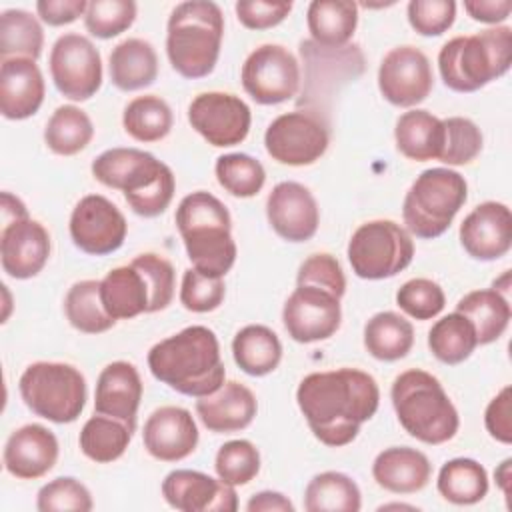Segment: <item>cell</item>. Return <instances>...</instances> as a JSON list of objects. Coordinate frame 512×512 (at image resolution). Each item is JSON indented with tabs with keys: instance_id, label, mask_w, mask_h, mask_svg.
Returning <instances> with one entry per match:
<instances>
[{
	"instance_id": "cell-23",
	"label": "cell",
	"mask_w": 512,
	"mask_h": 512,
	"mask_svg": "<svg viewBox=\"0 0 512 512\" xmlns=\"http://www.w3.org/2000/svg\"><path fill=\"white\" fill-rule=\"evenodd\" d=\"M58 454L60 446L52 430L42 424H24L8 436L2 462L14 478L36 480L54 468Z\"/></svg>"
},
{
	"instance_id": "cell-44",
	"label": "cell",
	"mask_w": 512,
	"mask_h": 512,
	"mask_svg": "<svg viewBox=\"0 0 512 512\" xmlns=\"http://www.w3.org/2000/svg\"><path fill=\"white\" fill-rule=\"evenodd\" d=\"M214 470L226 484L244 486L260 472V452L250 440H230L218 448Z\"/></svg>"
},
{
	"instance_id": "cell-8",
	"label": "cell",
	"mask_w": 512,
	"mask_h": 512,
	"mask_svg": "<svg viewBox=\"0 0 512 512\" xmlns=\"http://www.w3.org/2000/svg\"><path fill=\"white\" fill-rule=\"evenodd\" d=\"M468 198L464 176L450 168H428L416 176L402 202V220L410 236H442Z\"/></svg>"
},
{
	"instance_id": "cell-1",
	"label": "cell",
	"mask_w": 512,
	"mask_h": 512,
	"mask_svg": "<svg viewBox=\"0 0 512 512\" xmlns=\"http://www.w3.org/2000/svg\"><path fill=\"white\" fill-rule=\"evenodd\" d=\"M296 402L314 438L340 448L376 414L380 388L372 374L358 368L312 372L300 380Z\"/></svg>"
},
{
	"instance_id": "cell-33",
	"label": "cell",
	"mask_w": 512,
	"mask_h": 512,
	"mask_svg": "<svg viewBox=\"0 0 512 512\" xmlns=\"http://www.w3.org/2000/svg\"><path fill=\"white\" fill-rule=\"evenodd\" d=\"M456 312L472 322L478 344L496 342L506 332L512 318L508 298L494 288H482L464 294L456 304Z\"/></svg>"
},
{
	"instance_id": "cell-25",
	"label": "cell",
	"mask_w": 512,
	"mask_h": 512,
	"mask_svg": "<svg viewBox=\"0 0 512 512\" xmlns=\"http://www.w3.org/2000/svg\"><path fill=\"white\" fill-rule=\"evenodd\" d=\"M46 94L44 76L30 58H8L0 64V112L6 120L34 116Z\"/></svg>"
},
{
	"instance_id": "cell-5",
	"label": "cell",
	"mask_w": 512,
	"mask_h": 512,
	"mask_svg": "<svg viewBox=\"0 0 512 512\" xmlns=\"http://www.w3.org/2000/svg\"><path fill=\"white\" fill-rule=\"evenodd\" d=\"M224 14L216 2H180L166 24V54L172 68L190 80L208 76L218 62Z\"/></svg>"
},
{
	"instance_id": "cell-45",
	"label": "cell",
	"mask_w": 512,
	"mask_h": 512,
	"mask_svg": "<svg viewBox=\"0 0 512 512\" xmlns=\"http://www.w3.org/2000/svg\"><path fill=\"white\" fill-rule=\"evenodd\" d=\"M444 124V142L440 152V162L448 166H464L478 158L482 152V132L480 128L464 116H450L442 120Z\"/></svg>"
},
{
	"instance_id": "cell-30",
	"label": "cell",
	"mask_w": 512,
	"mask_h": 512,
	"mask_svg": "<svg viewBox=\"0 0 512 512\" xmlns=\"http://www.w3.org/2000/svg\"><path fill=\"white\" fill-rule=\"evenodd\" d=\"M158 78V56L150 42L126 38L110 52V80L122 92L142 90Z\"/></svg>"
},
{
	"instance_id": "cell-40",
	"label": "cell",
	"mask_w": 512,
	"mask_h": 512,
	"mask_svg": "<svg viewBox=\"0 0 512 512\" xmlns=\"http://www.w3.org/2000/svg\"><path fill=\"white\" fill-rule=\"evenodd\" d=\"M174 116L166 100L156 94H144L130 100L122 112V126L138 142H160L172 130Z\"/></svg>"
},
{
	"instance_id": "cell-2",
	"label": "cell",
	"mask_w": 512,
	"mask_h": 512,
	"mask_svg": "<svg viewBox=\"0 0 512 512\" xmlns=\"http://www.w3.org/2000/svg\"><path fill=\"white\" fill-rule=\"evenodd\" d=\"M146 360L156 380L184 396H208L224 384L226 368L218 338L200 324L156 342Z\"/></svg>"
},
{
	"instance_id": "cell-6",
	"label": "cell",
	"mask_w": 512,
	"mask_h": 512,
	"mask_svg": "<svg viewBox=\"0 0 512 512\" xmlns=\"http://www.w3.org/2000/svg\"><path fill=\"white\" fill-rule=\"evenodd\" d=\"M392 406L400 426L416 440L438 446L452 440L460 416L440 380L426 370L400 372L390 388Z\"/></svg>"
},
{
	"instance_id": "cell-4",
	"label": "cell",
	"mask_w": 512,
	"mask_h": 512,
	"mask_svg": "<svg viewBox=\"0 0 512 512\" xmlns=\"http://www.w3.org/2000/svg\"><path fill=\"white\" fill-rule=\"evenodd\" d=\"M174 220L192 266L224 278L238 254L232 218L224 202L206 190H196L180 200Z\"/></svg>"
},
{
	"instance_id": "cell-7",
	"label": "cell",
	"mask_w": 512,
	"mask_h": 512,
	"mask_svg": "<svg viewBox=\"0 0 512 512\" xmlns=\"http://www.w3.org/2000/svg\"><path fill=\"white\" fill-rule=\"evenodd\" d=\"M512 64V28L494 26L472 36H456L438 52L442 82L454 92H476L504 76Z\"/></svg>"
},
{
	"instance_id": "cell-53",
	"label": "cell",
	"mask_w": 512,
	"mask_h": 512,
	"mask_svg": "<svg viewBox=\"0 0 512 512\" xmlns=\"http://www.w3.org/2000/svg\"><path fill=\"white\" fill-rule=\"evenodd\" d=\"M238 22L248 30H268L284 22L292 10V2L270 0H240L234 6Z\"/></svg>"
},
{
	"instance_id": "cell-32",
	"label": "cell",
	"mask_w": 512,
	"mask_h": 512,
	"mask_svg": "<svg viewBox=\"0 0 512 512\" xmlns=\"http://www.w3.org/2000/svg\"><path fill=\"white\" fill-rule=\"evenodd\" d=\"M232 356L238 368L248 376H266L274 372L282 360V342L272 328L248 324L236 332Z\"/></svg>"
},
{
	"instance_id": "cell-57",
	"label": "cell",
	"mask_w": 512,
	"mask_h": 512,
	"mask_svg": "<svg viewBox=\"0 0 512 512\" xmlns=\"http://www.w3.org/2000/svg\"><path fill=\"white\" fill-rule=\"evenodd\" d=\"M248 512H294V504L288 496L274 490H262L246 502Z\"/></svg>"
},
{
	"instance_id": "cell-3",
	"label": "cell",
	"mask_w": 512,
	"mask_h": 512,
	"mask_svg": "<svg viewBox=\"0 0 512 512\" xmlns=\"http://www.w3.org/2000/svg\"><path fill=\"white\" fill-rule=\"evenodd\" d=\"M90 170L100 184L120 190L138 216L156 218L174 198L176 178L170 166L140 148L104 150Z\"/></svg>"
},
{
	"instance_id": "cell-14",
	"label": "cell",
	"mask_w": 512,
	"mask_h": 512,
	"mask_svg": "<svg viewBox=\"0 0 512 512\" xmlns=\"http://www.w3.org/2000/svg\"><path fill=\"white\" fill-rule=\"evenodd\" d=\"M190 126L212 146L228 148L246 140L252 124L250 106L230 92H202L188 106Z\"/></svg>"
},
{
	"instance_id": "cell-42",
	"label": "cell",
	"mask_w": 512,
	"mask_h": 512,
	"mask_svg": "<svg viewBox=\"0 0 512 512\" xmlns=\"http://www.w3.org/2000/svg\"><path fill=\"white\" fill-rule=\"evenodd\" d=\"M64 312L70 326L84 334H102L116 324L104 310L100 280H80L72 284L64 298Z\"/></svg>"
},
{
	"instance_id": "cell-36",
	"label": "cell",
	"mask_w": 512,
	"mask_h": 512,
	"mask_svg": "<svg viewBox=\"0 0 512 512\" xmlns=\"http://www.w3.org/2000/svg\"><path fill=\"white\" fill-rule=\"evenodd\" d=\"M304 508L308 512H358L362 508V494L348 474L326 470L308 482Z\"/></svg>"
},
{
	"instance_id": "cell-54",
	"label": "cell",
	"mask_w": 512,
	"mask_h": 512,
	"mask_svg": "<svg viewBox=\"0 0 512 512\" xmlns=\"http://www.w3.org/2000/svg\"><path fill=\"white\" fill-rule=\"evenodd\" d=\"M484 426L494 440L502 444L512 442V388L510 386H504L488 402L484 412Z\"/></svg>"
},
{
	"instance_id": "cell-22",
	"label": "cell",
	"mask_w": 512,
	"mask_h": 512,
	"mask_svg": "<svg viewBox=\"0 0 512 512\" xmlns=\"http://www.w3.org/2000/svg\"><path fill=\"white\" fill-rule=\"evenodd\" d=\"M142 442L146 452L160 462H180L198 446V426L190 410L160 406L144 422Z\"/></svg>"
},
{
	"instance_id": "cell-18",
	"label": "cell",
	"mask_w": 512,
	"mask_h": 512,
	"mask_svg": "<svg viewBox=\"0 0 512 512\" xmlns=\"http://www.w3.org/2000/svg\"><path fill=\"white\" fill-rule=\"evenodd\" d=\"M162 496L180 512H234L238 508L236 486L198 470H172L162 480Z\"/></svg>"
},
{
	"instance_id": "cell-9",
	"label": "cell",
	"mask_w": 512,
	"mask_h": 512,
	"mask_svg": "<svg viewBox=\"0 0 512 512\" xmlns=\"http://www.w3.org/2000/svg\"><path fill=\"white\" fill-rule=\"evenodd\" d=\"M24 404L40 418L70 424L86 404V380L82 372L66 362H34L18 380Z\"/></svg>"
},
{
	"instance_id": "cell-39",
	"label": "cell",
	"mask_w": 512,
	"mask_h": 512,
	"mask_svg": "<svg viewBox=\"0 0 512 512\" xmlns=\"http://www.w3.org/2000/svg\"><path fill=\"white\" fill-rule=\"evenodd\" d=\"M94 138V124L90 116L74 106H58L46 122L44 142L58 156H74L82 152Z\"/></svg>"
},
{
	"instance_id": "cell-52",
	"label": "cell",
	"mask_w": 512,
	"mask_h": 512,
	"mask_svg": "<svg viewBox=\"0 0 512 512\" xmlns=\"http://www.w3.org/2000/svg\"><path fill=\"white\" fill-rule=\"evenodd\" d=\"M408 22L420 36H440L456 20L454 0H410Z\"/></svg>"
},
{
	"instance_id": "cell-17",
	"label": "cell",
	"mask_w": 512,
	"mask_h": 512,
	"mask_svg": "<svg viewBox=\"0 0 512 512\" xmlns=\"http://www.w3.org/2000/svg\"><path fill=\"white\" fill-rule=\"evenodd\" d=\"M282 322L294 342L312 344L326 340L340 328V298L316 286H296L284 302Z\"/></svg>"
},
{
	"instance_id": "cell-37",
	"label": "cell",
	"mask_w": 512,
	"mask_h": 512,
	"mask_svg": "<svg viewBox=\"0 0 512 512\" xmlns=\"http://www.w3.org/2000/svg\"><path fill=\"white\" fill-rule=\"evenodd\" d=\"M436 488L444 500L458 506H470L486 498L488 474L474 458H452L442 464Z\"/></svg>"
},
{
	"instance_id": "cell-59",
	"label": "cell",
	"mask_w": 512,
	"mask_h": 512,
	"mask_svg": "<svg viewBox=\"0 0 512 512\" xmlns=\"http://www.w3.org/2000/svg\"><path fill=\"white\" fill-rule=\"evenodd\" d=\"M510 466H512V458H506L498 468H496V482L498 486L502 488L506 500L510 498V478H512V472H510Z\"/></svg>"
},
{
	"instance_id": "cell-24",
	"label": "cell",
	"mask_w": 512,
	"mask_h": 512,
	"mask_svg": "<svg viewBox=\"0 0 512 512\" xmlns=\"http://www.w3.org/2000/svg\"><path fill=\"white\" fill-rule=\"evenodd\" d=\"M142 392V380L134 364L126 360L110 362L102 368L96 380L94 412L116 418L136 430Z\"/></svg>"
},
{
	"instance_id": "cell-28",
	"label": "cell",
	"mask_w": 512,
	"mask_h": 512,
	"mask_svg": "<svg viewBox=\"0 0 512 512\" xmlns=\"http://www.w3.org/2000/svg\"><path fill=\"white\" fill-rule=\"evenodd\" d=\"M100 298L104 310L114 320H130L140 314H150L148 282L132 262L112 268L100 280Z\"/></svg>"
},
{
	"instance_id": "cell-48",
	"label": "cell",
	"mask_w": 512,
	"mask_h": 512,
	"mask_svg": "<svg viewBox=\"0 0 512 512\" xmlns=\"http://www.w3.org/2000/svg\"><path fill=\"white\" fill-rule=\"evenodd\" d=\"M40 512H90L94 508L90 490L72 476H58L44 484L36 496Z\"/></svg>"
},
{
	"instance_id": "cell-47",
	"label": "cell",
	"mask_w": 512,
	"mask_h": 512,
	"mask_svg": "<svg viewBox=\"0 0 512 512\" xmlns=\"http://www.w3.org/2000/svg\"><path fill=\"white\" fill-rule=\"evenodd\" d=\"M396 304L414 320H432L444 310L446 296L438 282L430 278H412L398 288Z\"/></svg>"
},
{
	"instance_id": "cell-46",
	"label": "cell",
	"mask_w": 512,
	"mask_h": 512,
	"mask_svg": "<svg viewBox=\"0 0 512 512\" xmlns=\"http://www.w3.org/2000/svg\"><path fill=\"white\" fill-rule=\"evenodd\" d=\"M138 6L132 0H92L84 14L86 30L102 40L126 32L136 20Z\"/></svg>"
},
{
	"instance_id": "cell-34",
	"label": "cell",
	"mask_w": 512,
	"mask_h": 512,
	"mask_svg": "<svg viewBox=\"0 0 512 512\" xmlns=\"http://www.w3.org/2000/svg\"><path fill=\"white\" fill-rule=\"evenodd\" d=\"M414 346V328L404 316L384 310L374 314L364 326V348L382 362L404 358Z\"/></svg>"
},
{
	"instance_id": "cell-38",
	"label": "cell",
	"mask_w": 512,
	"mask_h": 512,
	"mask_svg": "<svg viewBox=\"0 0 512 512\" xmlns=\"http://www.w3.org/2000/svg\"><path fill=\"white\" fill-rule=\"evenodd\" d=\"M476 346L478 338L472 322L456 310L436 320L428 330V348L442 364H462L472 356Z\"/></svg>"
},
{
	"instance_id": "cell-21",
	"label": "cell",
	"mask_w": 512,
	"mask_h": 512,
	"mask_svg": "<svg viewBox=\"0 0 512 512\" xmlns=\"http://www.w3.org/2000/svg\"><path fill=\"white\" fill-rule=\"evenodd\" d=\"M50 258V234L34 218L14 220L0 232L2 270L16 280L34 278Z\"/></svg>"
},
{
	"instance_id": "cell-58",
	"label": "cell",
	"mask_w": 512,
	"mask_h": 512,
	"mask_svg": "<svg viewBox=\"0 0 512 512\" xmlns=\"http://www.w3.org/2000/svg\"><path fill=\"white\" fill-rule=\"evenodd\" d=\"M0 214H2V226L10 224L14 220L28 218V210H26L24 202L10 192H2V196H0Z\"/></svg>"
},
{
	"instance_id": "cell-27",
	"label": "cell",
	"mask_w": 512,
	"mask_h": 512,
	"mask_svg": "<svg viewBox=\"0 0 512 512\" xmlns=\"http://www.w3.org/2000/svg\"><path fill=\"white\" fill-rule=\"evenodd\" d=\"M432 476L428 456L410 446H390L372 462L374 482L392 494L420 492Z\"/></svg>"
},
{
	"instance_id": "cell-19",
	"label": "cell",
	"mask_w": 512,
	"mask_h": 512,
	"mask_svg": "<svg viewBox=\"0 0 512 512\" xmlns=\"http://www.w3.org/2000/svg\"><path fill=\"white\" fill-rule=\"evenodd\" d=\"M272 230L286 242L310 240L320 224V208L312 192L300 182H278L266 198Z\"/></svg>"
},
{
	"instance_id": "cell-11",
	"label": "cell",
	"mask_w": 512,
	"mask_h": 512,
	"mask_svg": "<svg viewBox=\"0 0 512 512\" xmlns=\"http://www.w3.org/2000/svg\"><path fill=\"white\" fill-rule=\"evenodd\" d=\"M242 88L262 106L292 100L300 88V64L296 56L280 44L254 48L240 70Z\"/></svg>"
},
{
	"instance_id": "cell-43",
	"label": "cell",
	"mask_w": 512,
	"mask_h": 512,
	"mask_svg": "<svg viewBox=\"0 0 512 512\" xmlns=\"http://www.w3.org/2000/svg\"><path fill=\"white\" fill-rule=\"evenodd\" d=\"M214 172L218 184L236 198L256 196L266 182V170L260 164V160L244 152L218 156Z\"/></svg>"
},
{
	"instance_id": "cell-50",
	"label": "cell",
	"mask_w": 512,
	"mask_h": 512,
	"mask_svg": "<svg viewBox=\"0 0 512 512\" xmlns=\"http://www.w3.org/2000/svg\"><path fill=\"white\" fill-rule=\"evenodd\" d=\"M132 264L144 274V278L148 282L150 314L168 308L174 298V288H176V272H174L172 262L160 254L144 252V254H138L132 260Z\"/></svg>"
},
{
	"instance_id": "cell-55",
	"label": "cell",
	"mask_w": 512,
	"mask_h": 512,
	"mask_svg": "<svg viewBox=\"0 0 512 512\" xmlns=\"http://www.w3.org/2000/svg\"><path fill=\"white\" fill-rule=\"evenodd\" d=\"M86 0H38L36 14L48 26H66L86 14Z\"/></svg>"
},
{
	"instance_id": "cell-31",
	"label": "cell",
	"mask_w": 512,
	"mask_h": 512,
	"mask_svg": "<svg viewBox=\"0 0 512 512\" xmlns=\"http://www.w3.org/2000/svg\"><path fill=\"white\" fill-rule=\"evenodd\" d=\"M312 42L322 48H342L358 26V4L352 0H314L306 10Z\"/></svg>"
},
{
	"instance_id": "cell-29",
	"label": "cell",
	"mask_w": 512,
	"mask_h": 512,
	"mask_svg": "<svg viewBox=\"0 0 512 512\" xmlns=\"http://www.w3.org/2000/svg\"><path fill=\"white\" fill-rule=\"evenodd\" d=\"M396 148L414 162L438 160L444 142V124L428 110L412 108L398 116L394 126Z\"/></svg>"
},
{
	"instance_id": "cell-16",
	"label": "cell",
	"mask_w": 512,
	"mask_h": 512,
	"mask_svg": "<svg viewBox=\"0 0 512 512\" xmlns=\"http://www.w3.org/2000/svg\"><path fill=\"white\" fill-rule=\"evenodd\" d=\"M432 88V66L420 48L406 44L386 52L378 68V90L386 102L398 108H412L424 102Z\"/></svg>"
},
{
	"instance_id": "cell-26",
	"label": "cell",
	"mask_w": 512,
	"mask_h": 512,
	"mask_svg": "<svg viewBox=\"0 0 512 512\" xmlns=\"http://www.w3.org/2000/svg\"><path fill=\"white\" fill-rule=\"evenodd\" d=\"M258 412L254 392L236 382H224L218 390L196 400V414L214 434H232L252 424Z\"/></svg>"
},
{
	"instance_id": "cell-12",
	"label": "cell",
	"mask_w": 512,
	"mask_h": 512,
	"mask_svg": "<svg viewBox=\"0 0 512 512\" xmlns=\"http://www.w3.org/2000/svg\"><path fill=\"white\" fill-rule=\"evenodd\" d=\"M330 134L322 118L310 110H292L274 118L264 134L266 152L278 164L310 166L324 156Z\"/></svg>"
},
{
	"instance_id": "cell-20",
	"label": "cell",
	"mask_w": 512,
	"mask_h": 512,
	"mask_svg": "<svg viewBox=\"0 0 512 512\" xmlns=\"http://www.w3.org/2000/svg\"><path fill=\"white\" fill-rule=\"evenodd\" d=\"M458 236L474 260H498L512 248V212L504 202L486 200L462 220Z\"/></svg>"
},
{
	"instance_id": "cell-51",
	"label": "cell",
	"mask_w": 512,
	"mask_h": 512,
	"mask_svg": "<svg viewBox=\"0 0 512 512\" xmlns=\"http://www.w3.org/2000/svg\"><path fill=\"white\" fill-rule=\"evenodd\" d=\"M296 286H316L342 298L346 292V276L340 262L332 254L316 252L300 264Z\"/></svg>"
},
{
	"instance_id": "cell-41",
	"label": "cell",
	"mask_w": 512,
	"mask_h": 512,
	"mask_svg": "<svg viewBox=\"0 0 512 512\" xmlns=\"http://www.w3.org/2000/svg\"><path fill=\"white\" fill-rule=\"evenodd\" d=\"M44 48V30L36 16L10 8L0 14V58L38 60Z\"/></svg>"
},
{
	"instance_id": "cell-10",
	"label": "cell",
	"mask_w": 512,
	"mask_h": 512,
	"mask_svg": "<svg viewBox=\"0 0 512 512\" xmlns=\"http://www.w3.org/2000/svg\"><path fill=\"white\" fill-rule=\"evenodd\" d=\"M346 252L358 278L384 280L410 266L414 242L410 232L394 220H370L354 230Z\"/></svg>"
},
{
	"instance_id": "cell-15",
	"label": "cell",
	"mask_w": 512,
	"mask_h": 512,
	"mask_svg": "<svg viewBox=\"0 0 512 512\" xmlns=\"http://www.w3.org/2000/svg\"><path fill=\"white\" fill-rule=\"evenodd\" d=\"M68 230L78 250L90 256H106L124 244L128 224L112 200L102 194H88L72 208Z\"/></svg>"
},
{
	"instance_id": "cell-56",
	"label": "cell",
	"mask_w": 512,
	"mask_h": 512,
	"mask_svg": "<svg viewBox=\"0 0 512 512\" xmlns=\"http://www.w3.org/2000/svg\"><path fill=\"white\" fill-rule=\"evenodd\" d=\"M464 10L476 22L498 26L510 16L512 2L510 0H466Z\"/></svg>"
},
{
	"instance_id": "cell-35",
	"label": "cell",
	"mask_w": 512,
	"mask_h": 512,
	"mask_svg": "<svg viewBox=\"0 0 512 512\" xmlns=\"http://www.w3.org/2000/svg\"><path fill=\"white\" fill-rule=\"evenodd\" d=\"M132 434L134 428H130L128 424L94 412V416L84 422L78 444L88 460L96 464H110L126 452Z\"/></svg>"
},
{
	"instance_id": "cell-13",
	"label": "cell",
	"mask_w": 512,
	"mask_h": 512,
	"mask_svg": "<svg viewBox=\"0 0 512 512\" xmlns=\"http://www.w3.org/2000/svg\"><path fill=\"white\" fill-rule=\"evenodd\" d=\"M50 76L62 96L72 102L90 100L102 86V58L90 38L66 32L50 50Z\"/></svg>"
},
{
	"instance_id": "cell-60",
	"label": "cell",
	"mask_w": 512,
	"mask_h": 512,
	"mask_svg": "<svg viewBox=\"0 0 512 512\" xmlns=\"http://www.w3.org/2000/svg\"><path fill=\"white\" fill-rule=\"evenodd\" d=\"M390 508H406V510H416V506H410V504H382L378 510H390Z\"/></svg>"
},
{
	"instance_id": "cell-49",
	"label": "cell",
	"mask_w": 512,
	"mask_h": 512,
	"mask_svg": "<svg viewBox=\"0 0 512 512\" xmlns=\"http://www.w3.org/2000/svg\"><path fill=\"white\" fill-rule=\"evenodd\" d=\"M226 296V286L220 276H210L198 268H188L182 274L180 304L196 314L216 310Z\"/></svg>"
}]
</instances>
